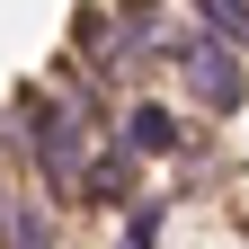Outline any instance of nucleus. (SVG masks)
I'll list each match as a JSON object with an SVG mask.
<instances>
[{"mask_svg": "<svg viewBox=\"0 0 249 249\" xmlns=\"http://www.w3.org/2000/svg\"><path fill=\"white\" fill-rule=\"evenodd\" d=\"M27 151H36V169L53 187H80L89 178V151H98V116L71 80H45L27 89Z\"/></svg>", "mask_w": 249, "mask_h": 249, "instance_id": "obj_1", "label": "nucleus"}, {"mask_svg": "<svg viewBox=\"0 0 249 249\" xmlns=\"http://www.w3.org/2000/svg\"><path fill=\"white\" fill-rule=\"evenodd\" d=\"M178 62H187V89H196L213 116H231V107L249 98V80H240L231 45H213V36H187V45H178Z\"/></svg>", "mask_w": 249, "mask_h": 249, "instance_id": "obj_2", "label": "nucleus"}, {"mask_svg": "<svg viewBox=\"0 0 249 249\" xmlns=\"http://www.w3.org/2000/svg\"><path fill=\"white\" fill-rule=\"evenodd\" d=\"M124 142H134V151H142V160H169V151H178V116L142 98L134 116H124Z\"/></svg>", "mask_w": 249, "mask_h": 249, "instance_id": "obj_3", "label": "nucleus"}, {"mask_svg": "<svg viewBox=\"0 0 249 249\" xmlns=\"http://www.w3.org/2000/svg\"><path fill=\"white\" fill-rule=\"evenodd\" d=\"M196 9H205V27H213V36H249V0H196Z\"/></svg>", "mask_w": 249, "mask_h": 249, "instance_id": "obj_4", "label": "nucleus"}, {"mask_svg": "<svg viewBox=\"0 0 249 249\" xmlns=\"http://www.w3.org/2000/svg\"><path fill=\"white\" fill-rule=\"evenodd\" d=\"M160 240V213H134V231H124V249H151Z\"/></svg>", "mask_w": 249, "mask_h": 249, "instance_id": "obj_5", "label": "nucleus"}, {"mask_svg": "<svg viewBox=\"0 0 249 249\" xmlns=\"http://www.w3.org/2000/svg\"><path fill=\"white\" fill-rule=\"evenodd\" d=\"M0 213H9V205H0Z\"/></svg>", "mask_w": 249, "mask_h": 249, "instance_id": "obj_6", "label": "nucleus"}]
</instances>
